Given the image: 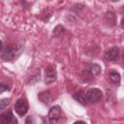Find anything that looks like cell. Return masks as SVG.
Returning a JSON list of instances; mask_svg holds the SVG:
<instances>
[{"label":"cell","mask_w":124,"mask_h":124,"mask_svg":"<svg viewBox=\"0 0 124 124\" xmlns=\"http://www.w3.org/2000/svg\"><path fill=\"white\" fill-rule=\"evenodd\" d=\"M101 70L102 69L98 64H92V65L88 66L87 68H85L82 71L81 76H82L83 80H85V81L92 80L96 76H98L101 73Z\"/></svg>","instance_id":"6da1fadb"},{"label":"cell","mask_w":124,"mask_h":124,"mask_svg":"<svg viewBox=\"0 0 124 124\" xmlns=\"http://www.w3.org/2000/svg\"><path fill=\"white\" fill-rule=\"evenodd\" d=\"M86 100L90 103H97L103 97V92L99 88H90L86 91Z\"/></svg>","instance_id":"7a4b0ae2"},{"label":"cell","mask_w":124,"mask_h":124,"mask_svg":"<svg viewBox=\"0 0 124 124\" xmlns=\"http://www.w3.org/2000/svg\"><path fill=\"white\" fill-rule=\"evenodd\" d=\"M15 110L18 115L23 116L28 111V104H27V102L24 99H18L15 104Z\"/></svg>","instance_id":"3957f363"},{"label":"cell","mask_w":124,"mask_h":124,"mask_svg":"<svg viewBox=\"0 0 124 124\" xmlns=\"http://www.w3.org/2000/svg\"><path fill=\"white\" fill-rule=\"evenodd\" d=\"M61 115V108L59 106H53L52 108H50L48 114H47V118L49 120L50 123H57L59 118Z\"/></svg>","instance_id":"277c9868"},{"label":"cell","mask_w":124,"mask_h":124,"mask_svg":"<svg viewBox=\"0 0 124 124\" xmlns=\"http://www.w3.org/2000/svg\"><path fill=\"white\" fill-rule=\"evenodd\" d=\"M17 54V48L15 46H7L3 53H2V58L5 61H13Z\"/></svg>","instance_id":"5b68a950"},{"label":"cell","mask_w":124,"mask_h":124,"mask_svg":"<svg viewBox=\"0 0 124 124\" xmlns=\"http://www.w3.org/2000/svg\"><path fill=\"white\" fill-rule=\"evenodd\" d=\"M120 57V49L117 47V46H113L111 48H109L108 50L106 51V54H105V58L108 61H118Z\"/></svg>","instance_id":"8992f818"},{"label":"cell","mask_w":124,"mask_h":124,"mask_svg":"<svg viewBox=\"0 0 124 124\" xmlns=\"http://www.w3.org/2000/svg\"><path fill=\"white\" fill-rule=\"evenodd\" d=\"M56 79V71L53 65H49L46 69V76H45V83L49 84Z\"/></svg>","instance_id":"52a82bcc"},{"label":"cell","mask_w":124,"mask_h":124,"mask_svg":"<svg viewBox=\"0 0 124 124\" xmlns=\"http://www.w3.org/2000/svg\"><path fill=\"white\" fill-rule=\"evenodd\" d=\"M0 122L5 123V124H11V123H16V119H15L13 112L11 110H8L6 112H4L3 114H1L0 117Z\"/></svg>","instance_id":"ba28073f"},{"label":"cell","mask_w":124,"mask_h":124,"mask_svg":"<svg viewBox=\"0 0 124 124\" xmlns=\"http://www.w3.org/2000/svg\"><path fill=\"white\" fill-rule=\"evenodd\" d=\"M73 98H74L77 102H78L79 104H81V105H83V106L86 105V103H87L86 95H85V93H84L83 91H78V92L74 93Z\"/></svg>","instance_id":"9c48e42d"},{"label":"cell","mask_w":124,"mask_h":124,"mask_svg":"<svg viewBox=\"0 0 124 124\" xmlns=\"http://www.w3.org/2000/svg\"><path fill=\"white\" fill-rule=\"evenodd\" d=\"M108 78H109V80L114 83V84H119L120 83V75L118 72L116 71H110L109 74H108Z\"/></svg>","instance_id":"30bf717a"},{"label":"cell","mask_w":124,"mask_h":124,"mask_svg":"<svg viewBox=\"0 0 124 124\" xmlns=\"http://www.w3.org/2000/svg\"><path fill=\"white\" fill-rule=\"evenodd\" d=\"M10 101H11L10 99H3V100L0 101V111H1V110H4V109L9 106Z\"/></svg>","instance_id":"8fae6325"},{"label":"cell","mask_w":124,"mask_h":124,"mask_svg":"<svg viewBox=\"0 0 124 124\" xmlns=\"http://www.w3.org/2000/svg\"><path fill=\"white\" fill-rule=\"evenodd\" d=\"M10 89V86L6 83H0V93H3L5 91H8Z\"/></svg>","instance_id":"7c38bea8"},{"label":"cell","mask_w":124,"mask_h":124,"mask_svg":"<svg viewBox=\"0 0 124 124\" xmlns=\"http://www.w3.org/2000/svg\"><path fill=\"white\" fill-rule=\"evenodd\" d=\"M63 30H64V27L61 26V25H58V26H56L55 29L53 30V34H54V35H57V34L63 32Z\"/></svg>","instance_id":"4fadbf2b"},{"label":"cell","mask_w":124,"mask_h":124,"mask_svg":"<svg viewBox=\"0 0 124 124\" xmlns=\"http://www.w3.org/2000/svg\"><path fill=\"white\" fill-rule=\"evenodd\" d=\"M110 1H111V2H119L120 0H110Z\"/></svg>","instance_id":"5bb4252c"},{"label":"cell","mask_w":124,"mask_h":124,"mask_svg":"<svg viewBox=\"0 0 124 124\" xmlns=\"http://www.w3.org/2000/svg\"><path fill=\"white\" fill-rule=\"evenodd\" d=\"M76 123H84V121H77Z\"/></svg>","instance_id":"9a60e30c"},{"label":"cell","mask_w":124,"mask_h":124,"mask_svg":"<svg viewBox=\"0 0 124 124\" xmlns=\"http://www.w3.org/2000/svg\"><path fill=\"white\" fill-rule=\"evenodd\" d=\"M1 48H2V42L0 41V49H1Z\"/></svg>","instance_id":"2e32d148"}]
</instances>
